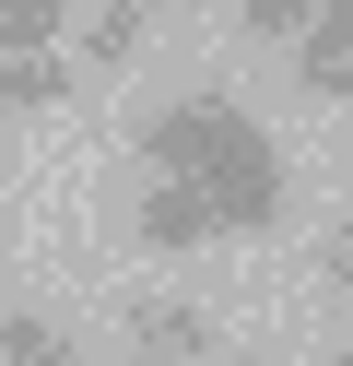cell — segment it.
Returning a JSON list of instances; mask_svg holds the SVG:
<instances>
[{"mask_svg":"<svg viewBox=\"0 0 353 366\" xmlns=\"http://www.w3.org/2000/svg\"><path fill=\"white\" fill-rule=\"evenodd\" d=\"M212 355V319L188 295H141L130 307V366H200Z\"/></svg>","mask_w":353,"mask_h":366,"instance_id":"cell-4","label":"cell"},{"mask_svg":"<svg viewBox=\"0 0 353 366\" xmlns=\"http://www.w3.org/2000/svg\"><path fill=\"white\" fill-rule=\"evenodd\" d=\"M295 95L306 107H353V0H318L295 36Z\"/></svg>","mask_w":353,"mask_h":366,"instance_id":"cell-3","label":"cell"},{"mask_svg":"<svg viewBox=\"0 0 353 366\" xmlns=\"http://www.w3.org/2000/svg\"><path fill=\"white\" fill-rule=\"evenodd\" d=\"M83 95V59L71 48H12L0 59V119H47V107Z\"/></svg>","mask_w":353,"mask_h":366,"instance_id":"cell-5","label":"cell"},{"mask_svg":"<svg viewBox=\"0 0 353 366\" xmlns=\"http://www.w3.org/2000/svg\"><path fill=\"white\" fill-rule=\"evenodd\" d=\"M83 12H94V24H83L71 59H83V83H118L141 59V36H153V0H83Z\"/></svg>","mask_w":353,"mask_h":366,"instance_id":"cell-6","label":"cell"},{"mask_svg":"<svg viewBox=\"0 0 353 366\" xmlns=\"http://www.w3.org/2000/svg\"><path fill=\"white\" fill-rule=\"evenodd\" d=\"M71 12H83V0H0V59H12V48H59Z\"/></svg>","mask_w":353,"mask_h":366,"instance_id":"cell-8","label":"cell"},{"mask_svg":"<svg viewBox=\"0 0 353 366\" xmlns=\"http://www.w3.org/2000/svg\"><path fill=\"white\" fill-rule=\"evenodd\" d=\"M200 366H224V355H200Z\"/></svg>","mask_w":353,"mask_h":366,"instance_id":"cell-12","label":"cell"},{"mask_svg":"<svg viewBox=\"0 0 353 366\" xmlns=\"http://www.w3.org/2000/svg\"><path fill=\"white\" fill-rule=\"evenodd\" d=\"M318 284H329V295H353V213L318 237Z\"/></svg>","mask_w":353,"mask_h":366,"instance_id":"cell-10","label":"cell"},{"mask_svg":"<svg viewBox=\"0 0 353 366\" xmlns=\"http://www.w3.org/2000/svg\"><path fill=\"white\" fill-rule=\"evenodd\" d=\"M141 248H153V260H188V248H212L224 237V213H212V189L200 177H141Z\"/></svg>","mask_w":353,"mask_h":366,"instance_id":"cell-2","label":"cell"},{"mask_svg":"<svg viewBox=\"0 0 353 366\" xmlns=\"http://www.w3.org/2000/svg\"><path fill=\"white\" fill-rule=\"evenodd\" d=\"M306 12H318V0H235L224 24L247 36V48H295V36H306Z\"/></svg>","mask_w":353,"mask_h":366,"instance_id":"cell-9","label":"cell"},{"mask_svg":"<svg viewBox=\"0 0 353 366\" xmlns=\"http://www.w3.org/2000/svg\"><path fill=\"white\" fill-rule=\"evenodd\" d=\"M188 177L212 189V213H224V237H271L282 213H295V166L271 154V130L247 119V107L200 95V142H188Z\"/></svg>","mask_w":353,"mask_h":366,"instance_id":"cell-1","label":"cell"},{"mask_svg":"<svg viewBox=\"0 0 353 366\" xmlns=\"http://www.w3.org/2000/svg\"><path fill=\"white\" fill-rule=\"evenodd\" d=\"M0 366H83V355H71V331H59V319L12 307V319H0Z\"/></svg>","mask_w":353,"mask_h":366,"instance_id":"cell-7","label":"cell"},{"mask_svg":"<svg viewBox=\"0 0 353 366\" xmlns=\"http://www.w3.org/2000/svg\"><path fill=\"white\" fill-rule=\"evenodd\" d=\"M0 319H12V295H0Z\"/></svg>","mask_w":353,"mask_h":366,"instance_id":"cell-11","label":"cell"}]
</instances>
